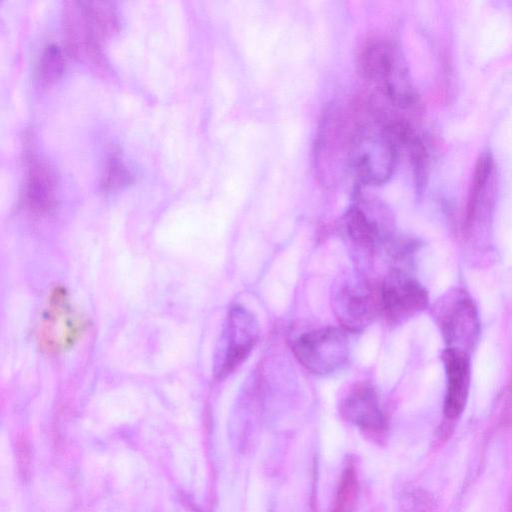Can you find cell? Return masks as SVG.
Listing matches in <instances>:
<instances>
[{
  "instance_id": "obj_11",
  "label": "cell",
  "mask_w": 512,
  "mask_h": 512,
  "mask_svg": "<svg viewBox=\"0 0 512 512\" xmlns=\"http://www.w3.org/2000/svg\"><path fill=\"white\" fill-rule=\"evenodd\" d=\"M400 58L394 48L382 40H372L360 53L359 65L363 76L383 84Z\"/></svg>"
},
{
  "instance_id": "obj_6",
  "label": "cell",
  "mask_w": 512,
  "mask_h": 512,
  "mask_svg": "<svg viewBox=\"0 0 512 512\" xmlns=\"http://www.w3.org/2000/svg\"><path fill=\"white\" fill-rule=\"evenodd\" d=\"M382 313L392 324H402L424 311L429 294L423 284L410 272L392 268L380 285Z\"/></svg>"
},
{
  "instance_id": "obj_4",
  "label": "cell",
  "mask_w": 512,
  "mask_h": 512,
  "mask_svg": "<svg viewBox=\"0 0 512 512\" xmlns=\"http://www.w3.org/2000/svg\"><path fill=\"white\" fill-rule=\"evenodd\" d=\"M296 359L315 375L341 370L350 357V342L342 327L326 326L299 335L292 343Z\"/></svg>"
},
{
  "instance_id": "obj_10",
  "label": "cell",
  "mask_w": 512,
  "mask_h": 512,
  "mask_svg": "<svg viewBox=\"0 0 512 512\" xmlns=\"http://www.w3.org/2000/svg\"><path fill=\"white\" fill-rule=\"evenodd\" d=\"M24 200L28 208L39 214L50 212L56 202V180L49 166L31 156L27 161Z\"/></svg>"
},
{
  "instance_id": "obj_1",
  "label": "cell",
  "mask_w": 512,
  "mask_h": 512,
  "mask_svg": "<svg viewBox=\"0 0 512 512\" xmlns=\"http://www.w3.org/2000/svg\"><path fill=\"white\" fill-rule=\"evenodd\" d=\"M398 144L386 126H364L350 142L348 159L358 179L367 185H381L393 175Z\"/></svg>"
},
{
  "instance_id": "obj_14",
  "label": "cell",
  "mask_w": 512,
  "mask_h": 512,
  "mask_svg": "<svg viewBox=\"0 0 512 512\" xmlns=\"http://www.w3.org/2000/svg\"><path fill=\"white\" fill-rule=\"evenodd\" d=\"M131 174L124 163L112 156L106 164L102 177V186L107 191H114L131 182Z\"/></svg>"
},
{
  "instance_id": "obj_9",
  "label": "cell",
  "mask_w": 512,
  "mask_h": 512,
  "mask_svg": "<svg viewBox=\"0 0 512 512\" xmlns=\"http://www.w3.org/2000/svg\"><path fill=\"white\" fill-rule=\"evenodd\" d=\"M340 413L364 430L379 431L385 426L378 393L370 383L356 384L341 401Z\"/></svg>"
},
{
  "instance_id": "obj_13",
  "label": "cell",
  "mask_w": 512,
  "mask_h": 512,
  "mask_svg": "<svg viewBox=\"0 0 512 512\" xmlns=\"http://www.w3.org/2000/svg\"><path fill=\"white\" fill-rule=\"evenodd\" d=\"M64 59L61 50L56 45H48L39 64V78L45 83L55 81L62 73Z\"/></svg>"
},
{
  "instance_id": "obj_5",
  "label": "cell",
  "mask_w": 512,
  "mask_h": 512,
  "mask_svg": "<svg viewBox=\"0 0 512 512\" xmlns=\"http://www.w3.org/2000/svg\"><path fill=\"white\" fill-rule=\"evenodd\" d=\"M435 317L446 347L470 354L481 331L479 311L470 294L462 288L446 292L438 301Z\"/></svg>"
},
{
  "instance_id": "obj_7",
  "label": "cell",
  "mask_w": 512,
  "mask_h": 512,
  "mask_svg": "<svg viewBox=\"0 0 512 512\" xmlns=\"http://www.w3.org/2000/svg\"><path fill=\"white\" fill-rule=\"evenodd\" d=\"M345 226L350 240L367 251L383 247L394 234L388 215L375 204H355L345 216Z\"/></svg>"
},
{
  "instance_id": "obj_12",
  "label": "cell",
  "mask_w": 512,
  "mask_h": 512,
  "mask_svg": "<svg viewBox=\"0 0 512 512\" xmlns=\"http://www.w3.org/2000/svg\"><path fill=\"white\" fill-rule=\"evenodd\" d=\"M493 158L489 150L484 151L478 158L473 175L472 188L467 205L466 224L472 225L477 213L480 196L492 172Z\"/></svg>"
},
{
  "instance_id": "obj_3",
  "label": "cell",
  "mask_w": 512,
  "mask_h": 512,
  "mask_svg": "<svg viewBox=\"0 0 512 512\" xmlns=\"http://www.w3.org/2000/svg\"><path fill=\"white\" fill-rule=\"evenodd\" d=\"M259 334V322L254 313L241 305L232 306L215 347L214 376L223 379L233 373L249 357Z\"/></svg>"
},
{
  "instance_id": "obj_2",
  "label": "cell",
  "mask_w": 512,
  "mask_h": 512,
  "mask_svg": "<svg viewBox=\"0 0 512 512\" xmlns=\"http://www.w3.org/2000/svg\"><path fill=\"white\" fill-rule=\"evenodd\" d=\"M331 305L344 330L363 331L382 313L380 288L360 274L340 276L333 285Z\"/></svg>"
},
{
  "instance_id": "obj_8",
  "label": "cell",
  "mask_w": 512,
  "mask_h": 512,
  "mask_svg": "<svg viewBox=\"0 0 512 512\" xmlns=\"http://www.w3.org/2000/svg\"><path fill=\"white\" fill-rule=\"evenodd\" d=\"M446 376L444 415L449 419L461 416L467 404L471 384L470 354L445 348L441 355Z\"/></svg>"
}]
</instances>
